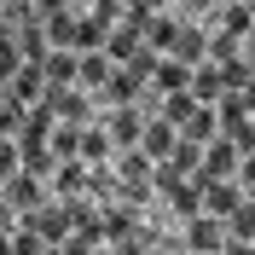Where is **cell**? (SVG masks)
Listing matches in <instances>:
<instances>
[{
	"mask_svg": "<svg viewBox=\"0 0 255 255\" xmlns=\"http://www.w3.org/2000/svg\"><path fill=\"white\" fill-rule=\"evenodd\" d=\"M17 226H29L41 244H64L70 232H76V215H70V203H52V197H47V203H35Z\"/></svg>",
	"mask_w": 255,
	"mask_h": 255,
	"instance_id": "1",
	"label": "cell"
},
{
	"mask_svg": "<svg viewBox=\"0 0 255 255\" xmlns=\"http://www.w3.org/2000/svg\"><path fill=\"white\" fill-rule=\"evenodd\" d=\"M145 105H116V111H105V133H111V145H122V151H133L145 133Z\"/></svg>",
	"mask_w": 255,
	"mask_h": 255,
	"instance_id": "2",
	"label": "cell"
},
{
	"mask_svg": "<svg viewBox=\"0 0 255 255\" xmlns=\"http://www.w3.org/2000/svg\"><path fill=\"white\" fill-rule=\"evenodd\" d=\"M99 105H105V111H116V105H145V81L133 76L128 64H116V70H111V81L99 87Z\"/></svg>",
	"mask_w": 255,
	"mask_h": 255,
	"instance_id": "3",
	"label": "cell"
},
{
	"mask_svg": "<svg viewBox=\"0 0 255 255\" xmlns=\"http://www.w3.org/2000/svg\"><path fill=\"white\" fill-rule=\"evenodd\" d=\"M0 197H6V203H12L17 215H29L35 203H47V180H41V174H23V168H17V174L6 180V186H0Z\"/></svg>",
	"mask_w": 255,
	"mask_h": 255,
	"instance_id": "4",
	"label": "cell"
},
{
	"mask_svg": "<svg viewBox=\"0 0 255 255\" xmlns=\"http://www.w3.org/2000/svg\"><path fill=\"white\" fill-rule=\"evenodd\" d=\"M52 105V116H58V122H93V105H87V93H81V87H47V93H41Z\"/></svg>",
	"mask_w": 255,
	"mask_h": 255,
	"instance_id": "5",
	"label": "cell"
},
{
	"mask_svg": "<svg viewBox=\"0 0 255 255\" xmlns=\"http://www.w3.org/2000/svg\"><path fill=\"white\" fill-rule=\"evenodd\" d=\"M99 238L116 244V250H122V244H139L145 238V232H139V215H133V209H105V215H99Z\"/></svg>",
	"mask_w": 255,
	"mask_h": 255,
	"instance_id": "6",
	"label": "cell"
},
{
	"mask_svg": "<svg viewBox=\"0 0 255 255\" xmlns=\"http://www.w3.org/2000/svg\"><path fill=\"white\" fill-rule=\"evenodd\" d=\"M238 157H244L238 145L226 139V133H215V139L203 145V174L209 180H232V174H238Z\"/></svg>",
	"mask_w": 255,
	"mask_h": 255,
	"instance_id": "7",
	"label": "cell"
},
{
	"mask_svg": "<svg viewBox=\"0 0 255 255\" xmlns=\"http://www.w3.org/2000/svg\"><path fill=\"white\" fill-rule=\"evenodd\" d=\"M238 203H244V186H238V180H209V186H203V209H197V215H215V221H226Z\"/></svg>",
	"mask_w": 255,
	"mask_h": 255,
	"instance_id": "8",
	"label": "cell"
},
{
	"mask_svg": "<svg viewBox=\"0 0 255 255\" xmlns=\"http://www.w3.org/2000/svg\"><path fill=\"white\" fill-rule=\"evenodd\" d=\"M47 180H52V191H58V203H76V197H87V162H81V157L58 162Z\"/></svg>",
	"mask_w": 255,
	"mask_h": 255,
	"instance_id": "9",
	"label": "cell"
},
{
	"mask_svg": "<svg viewBox=\"0 0 255 255\" xmlns=\"http://www.w3.org/2000/svg\"><path fill=\"white\" fill-rule=\"evenodd\" d=\"M186 93L191 99H197V105H215V99H221L226 93V87H221V64H191V81H186Z\"/></svg>",
	"mask_w": 255,
	"mask_h": 255,
	"instance_id": "10",
	"label": "cell"
},
{
	"mask_svg": "<svg viewBox=\"0 0 255 255\" xmlns=\"http://www.w3.org/2000/svg\"><path fill=\"white\" fill-rule=\"evenodd\" d=\"M111 151H116V145H111V133H105V122H81V151H76V157L87 162V168L111 162Z\"/></svg>",
	"mask_w": 255,
	"mask_h": 255,
	"instance_id": "11",
	"label": "cell"
},
{
	"mask_svg": "<svg viewBox=\"0 0 255 255\" xmlns=\"http://www.w3.org/2000/svg\"><path fill=\"white\" fill-rule=\"evenodd\" d=\"M17 168L47 180L52 168H58V157H52V145H47V139H17Z\"/></svg>",
	"mask_w": 255,
	"mask_h": 255,
	"instance_id": "12",
	"label": "cell"
},
{
	"mask_svg": "<svg viewBox=\"0 0 255 255\" xmlns=\"http://www.w3.org/2000/svg\"><path fill=\"white\" fill-rule=\"evenodd\" d=\"M174 139H180V128H168L162 116H151V122H145V133H139V151H145L151 162H162L168 151H174Z\"/></svg>",
	"mask_w": 255,
	"mask_h": 255,
	"instance_id": "13",
	"label": "cell"
},
{
	"mask_svg": "<svg viewBox=\"0 0 255 255\" xmlns=\"http://www.w3.org/2000/svg\"><path fill=\"white\" fill-rule=\"evenodd\" d=\"M186 81H191V64H180V58H157V70H151V81H145V87L162 99V93H180Z\"/></svg>",
	"mask_w": 255,
	"mask_h": 255,
	"instance_id": "14",
	"label": "cell"
},
{
	"mask_svg": "<svg viewBox=\"0 0 255 255\" xmlns=\"http://www.w3.org/2000/svg\"><path fill=\"white\" fill-rule=\"evenodd\" d=\"M139 47H145V35L133 29V23H111V35H105V58L111 64H128Z\"/></svg>",
	"mask_w": 255,
	"mask_h": 255,
	"instance_id": "15",
	"label": "cell"
},
{
	"mask_svg": "<svg viewBox=\"0 0 255 255\" xmlns=\"http://www.w3.org/2000/svg\"><path fill=\"white\" fill-rule=\"evenodd\" d=\"M41 76H47V87H76V52L52 47L47 58H41Z\"/></svg>",
	"mask_w": 255,
	"mask_h": 255,
	"instance_id": "16",
	"label": "cell"
},
{
	"mask_svg": "<svg viewBox=\"0 0 255 255\" xmlns=\"http://www.w3.org/2000/svg\"><path fill=\"white\" fill-rule=\"evenodd\" d=\"M186 244H191V250H226V226L221 221H215V215H197V221H191L186 226Z\"/></svg>",
	"mask_w": 255,
	"mask_h": 255,
	"instance_id": "17",
	"label": "cell"
},
{
	"mask_svg": "<svg viewBox=\"0 0 255 255\" xmlns=\"http://www.w3.org/2000/svg\"><path fill=\"white\" fill-rule=\"evenodd\" d=\"M6 93H12L17 105H35V99L47 93V76H41V64H23L12 81H6Z\"/></svg>",
	"mask_w": 255,
	"mask_h": 255,
	"instance_id": "18",
	"label": "cell"
},
{
	"mask_svg": "<svg viewBox=\"0 0 255 255\" xmlns=\"http://www.w3.org/2000/svg\"><path fill=\"white\" fill-rule=\"evenodd\" d=\"M111 70H116V64L105 58V52H76V87H105Z\"/></svg>",
	"mask_w": 255,
	"mask_h": 255,
	"instance_id": "19",
	"label": "cell"
},
{
	"mask_svg": "<svg viewBox=\"0 0 255 255\" xmlns=\"http://www.w3.org/2000/svg\"><path fill=\"white\" fill-rule=\"evenodd\" d=\"M12 41H17V58L23 64H41L52 52V41H47V29L41 23H23V29H12Z\"/></svg>",
	"mask_w": 255,
	"mask_h": 255,
	"instance_id": "20",
	"label": "cell"
},
{
	"mask_svg": "<svg viewBox=\"0 0 255 255\" xmlns=\"http://www.w3.org/2000/svg\"><path fill=\"white\" fill-rule=\"evenodd\" d=\"M139 35H145V47H151V52H168V47H174V35H180V23H174L168 12H151Z\"/></svg>",
	"mask_w": 255,
	"mask_h": 255,
	"instance_id": "21",
	"label": "cell"
},
{
	"mask_svg": "<svg viewBox=\"0 0 255 255\" xmlns=\"http://www.w3.org/2000/svg\"><path fill=\"white\" fill-rule=\"evenodd\" d=\"M191 111H197V99H191L186 87H180V93H162V99H157V116H162L168 128H186V122H191Z\"/></svg>",
	"mask_w": 255,
	"mask_h": 255,
	"instance_id": "22",
	"label": "cell"
},
{
	"mask_svg": "<svg viewBox=\"0 0 255 255\" xmlns=\"http://www.w3.org/2000/svg\"><path fill=\"white\" fill-rule=\"evenodd\" d=\"M221 226H226V244H255V203L244 197V203L232 209V215H226Z\"/></svg>",
	"mask_w": 255,
	"mask_h": 255,
	"instance_id": "23",
	"label": "cell"
},
{
	"mask_svg": "<svg viewBox=\"0 0 255 255\" xmlns=\"http://www.w3.org/2000/svg\"><path fill=\"white\" fill-rule=\"evenodd\" d=\"M105 35H111V23H99V17H76V41H70V52H105Z\"/></svg>",
	"mask_w": 255,
	"mask_h": 255,
	"instance_id": "24",
	"label": "cell"
},
{
	"mask_svg": "<svg viewBox=\"0 0 255 255\" xmlns=\"http://www.w3.org/2000/svg\"><path fill=\"white\" fill-rule=\"evenodd\" d=\"M215 133H221V122H215V105H197V111H191V122L180 128V139H197V145H209Z\"/></svg>",
	"mask_w": 255,
	"mask_h": 255,
	"instance_id": "25",
	"label": "cell"
},
{
	"mask_svg": "<svg viewBox=\"0 0 255 255\" xmlns=\"http://www.w3.org/2000/svg\"><path fill=\"white\" fill-rule=\"evenodd\" d=\"M203 47H209L203 29H180L174 47H168V58H180V64H203Z\"/></svg>",
	"mask_w": 255,
	"mask_h": 255,
	"instance_id": "26",
	"label": "cell"
},
{
	"mask_svg": "<svg viewBox=\"0 0 255 255\" xmlns=\"http://www.w3.org/2000/svg\"><path fill=\"white\" fill-rule=\"evenodd\" d=\"M47 145H52V157H58V162H70V157L81 151V128H76V122H58V128L47 133Z\"/></svg>",
	"mask_w": 255,
	"mask_h": 255,
	"instance_id": "27",
	"label": "cell"
},
{
	"mask_svg": "<svg viewBox=\"0 0 255 255\" xmlns=\"http://www.w3.org/2000/svg\"><path fill=\"white\" fill-rule=\"evenodd\" d=\"M162 162H174V168H180V174H197V168H203V145H197V139H174V151H168V157H162Z\"/></svg>",
	"mask_w": 255,
	"mask_h": 255,
	"instance_id": "28",
	"label": "cell"
},
{
	"mask_svg": "<svg viewBox=\"0 0 255 255\" xmlns=\"http://www.w3.org/2000/svg\"><path fill=\"white\" fill-rule=\"evenodd\" d=\"M203 58L209 64H232V58H244V41H238V35H209V47H203Z\"/></svg>",
	"mask_w": 255,
	"mask_h": 255,
	"instance_id": "29",
	"label": "cell"
},
{
	"mask_svg": "<svg viewBox=\"0 0 255 255\" xmlns=\"http://www.w3.org/2000/svg\"><path fill=\"white\" fill-rule=\"evenodd\" d=\"M0 23H6V29H23V23H41V17H35V0H0Z\"/></svg>",
	"mask_w": 255,
	"mask_h": 255,
	"instance_id": "30",
	"label": "cell"
},
{
	"mask_svg": "<svg viewBox=\"0 0 255 255\" xmlns=\"http://www.w3.org/2000/svg\"><path fill=\"white\" fill-rule=\"evenodd\" d=\"M23 116H29V105H17L12 93L0 99V139H17V128H23Z\"/></svg>",
	"mask_w": 255,
	"mask_h": 255,
	"instance_id": "31",
	"label": "cell"
},
{
	"mask_svg": "<svg viewBox=\"0 0 255 255\" xmlns=\"http://www.w3.org/2000/svg\"><path fill=\"white\" fill-rule=\"evenodd\" d=\"M41 29H47L52 47H70V41H76V17H70V12H52V17H41Z\"/></svg>",
	"mask_w": 255,
	"mask_h": 255,
	"instance_id": "32",
	"label": "cell"
},
{
	"mask_svg": "<svg viewBox=\"0 0 255 255\" xmlns=\"http://www.w3.org/2000/svg\"><path fill=\"white\" fill-rule=\"evenodd\" d=\"M250 17H255V12L244 6V0H232V6L221 12V29H226V35H238V41H244V35H250Z\"/></svg>",
	"mask_w": 255,
	"mask_h": 255,
	"instance_id": "33",
	"label": "cell"
},
{
	"mask_svg": "<svg viewBox=\"0 0 255 255\" xmlns=\"http://www.w3.org/2000/svg\"><path fill=\"white\" fill-rule=\"evenodd\" d=\"M17 70H23V58H17V41H12V29H0V81H12Z\"/></svg>",
	"mask_w": 255,
	"mask_h": 255,
	"instance_id": "34",
	"label": "cell"
},
{
	"mask_svg": "<svg viewBox=\"0 0 255 255\" xmlns=\"http://www.w3.org/2000/svg\"><path fill=\"white\" fill-rule=\"evenodd\" d=\"M244 81H250V58H232V64H221V87H226V93H238Z\"/></svg>",
	"mask_w": 255,
	"mask_h": 255,
	"instance_id": "35",
	"label": "cell"
},
{
	"mask_svg": "<svg viewBox=\"0 0 255 255\" xmlns=\"http://www.w3.org/2000/svg\"><path fill=\"white\" fill-rule=\"evenodd\" d=\"M180 180H186V174H180L174 162H157V168H151V191H162V197H168V191H174Z\"/></svg>",
	"mask_w": 255,
	"mask_h": 255,
	"instance_id": "36",
	"label": "cell"
},
{
	"mask_svg": "<svg viewBox=\"0 0 255 255\" xmlns=\"http://www.w3.org/2000/svg\"><path fill=\"white\" fill-rule=\"evenodd\" d=\"M41 250H47V244L35 238L29 226H17V232H12V255H41Z\"/></svg>",
	"mask_w": 255,
	"mask_h": 255,
	"instance_id": "37",
	"label": "cell"
},
{
	"mask_svg": "<svg viewBox=\"0 0 255 255\" xmlns=\"http://www.w3.org/2000/svg\"><path fill=\"white\" fill-rule=\"evenodd\" d=\"M58 250H64V255H99V238H87V232H70Z\"/></svg>",
	"mask_w": 255,
	"mask_h": 255,
	"instance_id": "38",
	"label": "cell"
},
{
	"mask_svg": "<svg viewBox=\"0 0 255 255\" xmlns=\"http://www.w3.org/2000/svg\"><path fill=\"white\" fill-rule=\"evenodd\" d=\"M17 174V139H0V186Z\"/></svg>",
	"mask_w": 255,
	"mask_h": 255,
	"instance_id": "39",
	"label": "cell"
},
{
	"mask_svg": "<svg viewBox=\"0 0 255 255\" xmlns=\"http://www.w3.org/2000/svg\"><path fill=\"white\" fill-rule=\"evenodd\" d=\"M232 180H238V186L255 197V151H244V157H238V174H232Z\"/></svg>",
	"mask_w": 255,
	"mask_h": 255,
	"instance_id": "40",
	"label": "cell"
},
{
	"mask_svg": "<svg viewBox=\"0 0 255 255\" xmlns=\"http://www.w3.org/2000/svg\"><path fill=\"white\" fill-rule=\"evenodd\" d=\"M0 232H6V238H12V232H17V209L6 203V197H0Z\"/></svg>",
	"mask_w": 255,
	"mask_h": 255,
	"instance_id": "41",
	"label": "cell"
},
{
	"mask_svg": "<svg viewBox=\"0 0 255 255\" xmlns=\"http://www.w3.org/2000/svg\"><path fill=\"white\" fill-rule=\"evenodd\" d=\"M238 99H244V116H250V122H255V76H250V81H244V87H238Z\"/></svg>",
	"mask_w": 255,
	"mask_h": 255,
	"instance_id": "42",
	"label": "cell"
},
{
	"mask_svg": "<svg viewBox=\"0 0 255 255\" xmlns=\"http://www.w3.org/2000/svg\"><path fill=\"white\" fill-rule=\"evenodd\" d=\"M116 255H157V250H145V238H139V244H122Z\"/></svg>",
	"mask_w": 255,
	"mask_h": 255,
	"instance_id": "43",
	"label": "cell"
},
{
	"mask_svg": "<svg viewBox=\"0 0 255 255\" xmlns=\"http://www.w3.org/2000/svg\"><path fill=\"white\" fill-rule=\"evenodd\" d=\"M221 255H255V244H226Z\"/></svg>",
	"mask_w": 255,
	"mask_h": 255,
	"instance_id": "44",
	"label": "cell"
},
{
	"mask_svg": "<svg viewBox=\"0 0 255 255\" xmlns=\"http://www.w3.org/2000/svg\"><path fill=\"white\" fill-rule=\"evenodd\" d=\"M0 255H12V238H6V232H0Z\"/></svg>",
	"mask_w": 255,
	"mask_h": 255,
	"instance_id": "45",
	"label": "cell"
},
{
	"mask_svg": "<svg viewBox=\"0 0 255 255\" xmlns=\"http://www.w3.org/2000/svg\"><path fill=\"white\" fill-rule=\"evenodd\" d=\"M145 6H151V12H162V6H168V0H145Z\"/></svg>",
	"mask_w": 255,
	"mask_h": 255,
	"instance_id": "46",
	"label": "cell"
},
{
	"mask_svg": "<svg viewBox=\"0 0 255 255\" xmlns=\"http://www.w3.org/2000/svg\"><path fill=\"white\" fill-rule=\"evenodd\" d=\"M244 41H250V47H255V17H250V35H244Z\"/></svg>",
	"mask_w": 255,
	"mask_h": 255,
	"instance_id": "47",
	"label": "cell"
},
{
	"mask_svg": "<svg viewBox=\"0 0 255 255\" xmlns=\"http://www.w3.org/2000/svg\"><path fill=\"white\" fill-rule=\"evenodd\" d=\"M191 6H197V12H203V6H215V0H191Z\"/></svg>",
	"mask_w": 255,
	"mask_h": 255,
	"instance_id": "48",
	"label": "cell"
},
{
	"mask_svg": "<svg viewBox=\"0 0 255 255\" xmlns=\"http://www.w3.org/2000/svg\"><path fill=\"white\" fill-rule=\"evenodd\" d=\"M250 76H255V47H250Z\"/></svg>",
	"mask_w": 255,
	"mask_h": 255,
	"instance_id": "49",
	"label": "cell"
},
{
	"mask_svg": "<svg viewBox=\"0 0 255 255\" xmlns=\"http://www.w3.org/2000/svg\"><path fill=\"white\" fill-rule=\"evenodd\" d=\"M99 255H116V250H105V244H99Z\"/></svg>",
	"mask_w": 255,
	"mask_h": 255,
	"instance_id": "50",
	"label": "cell"
},
{
	"mask_svg": "<svg viewBox=\"0 0 255 255\" xmlns=\"http://www.w3.org/2000/svg\"><path fill=\"white\" fill-rule=\"evenodd\" d=\"M0 99H6V81H0Z\"/></svg>",
	"mask_w": 255,
	"mask_h": 255,
	"instance_id": "51",
	"label": "cell"
},
{
	"mask_svg": "<svg viewBox=\"0 0 255 255\" xmlns=\"http://www.w3.org/2000/svg\"><path fill=\"white\" fill-rule=\"evenodd\" d=\"M244 6H250V12H255V0H244Z\"/></svg>",
	"mask_w": 255,
	"mask_h": 255,
	"instance_id": "52",
	"label": "cell"
},
{
	"mask_svg": "<svg viewBox=\"0 0 255 255\" xmlns=\"http://www.w3.org/2000/svg\"><path fill=\"white\" fill-rule=\"evenodd\" d=\"M0 29H6V23H0Z\"/></svg>",
	"mask_w": 255,
	"mask_h": 255,
	"instance_id": "53",
	"label": "cell"
},
{
	"mask_svg": "<svg viewBox=\"0 0 255 255\" xmlns=\"http://www.w3.org/2000/svg\"><path fill=\"white\" fill-rule=\"evenodd\" d=\"M250 203H255V197H250Z\"/></svg>",
	"mask_w": 255,
	"mask_h": 255,
	"instance_id": "54",
	"label": "cell"
}]
</instances>
